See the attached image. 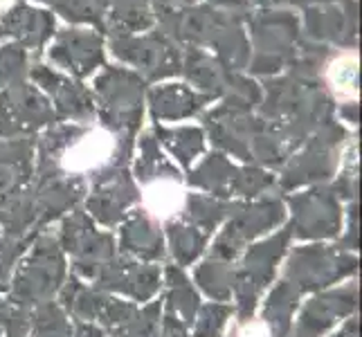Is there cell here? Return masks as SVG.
Here are the masks:
<instances>
[{"instance_id":"cell-5","label":"cell","mask_w":362,"mask_h":337,"mask_svg":"<svg viewBox=\"0 0 362 337\" xmlns=\"http://www.w3.org/2000/svg\"><path fill=\"white\" fill-rule=\"evenodd\" d=\"M358 256L340 245H302L295 247L284 268V279L299 292H317L331 283L358 272Z\"/></svg>"},{"instance_id":"cell-31","label":"cell","mask_w":362,"mask_h":337,"mask_svg":"<svg viewBox=\"0 0 362 337\" xmlns=\"http://www.w3.org/2000/svg\"><path fill=\"white\" fill-rule=\"evenodd\" d=\"M234 264L216 256H207L201 266L196 268L194 281L209 299L214 302H228L234 288Z\"/></svg>"},{"instance_id":"cell-32","label":"cell","mask_w":362,"mask_h":337,"mask_svg":"<svg viewBox=\"0 0 362 337\" xmlns=\"http://www.w3.org/2000/svg\"><path fill=\"white\" fill-rule=\"evenodd\" d=\"M156 140L169 148V153L176 158L182 167H192V162L203 153L205 133L196 126H178V129H156Z\"/></svg>"},{"instance_id":"cell-33","label":"cell","mask_w":362,"mask_h":337,"mask_svg":"<svg viewBox=\"0 0 362 337\" xmlns=\"http://www.w3.org/2000/svg\"><path fill=\"white\" fill-rule=\"evenodd\" d=\"M306 28L317 39H333L340 41L344 34H351L354 14H344L340 7H317L306 14Z\"/></svg>"},{"instance_id":"cell-39","label":"cell","mask_w":362,"mask_h":337,"mask_svg":"<svg viewBox=\"0 0 362 337\" xmlns=\"http://www.w3.org/2000/svg\"><path fill=\"white\" fill-rule=\"evenodd\" d=\"M230 315L232 308L226 304L211 302L201 306L194 319V337H221Z\"/></svg>"},{"instance_id":"cell-47","label":"cell","mask_w":362,"mask_h":337,"mask_svg":"<svg viewBox=\"0 0 362 337\" xmlns=\"http://www.w3.org/2000/svg\"><path fill=\"white\" fill-rule=\"evenodd\" d=\"M72 337H108V331L95 326V324L77 321V326H74V331H72Z\"/></svg>"},{"instance_id":"cell-14","label":"cell","mask_w":362,"mask_h":337,"mask_svg":"<svg viewBox=\"0 0 362 337\" xmlns=\"http://www.w3.org/2000/svg\"><path fill=\"white\" fill-rule=\"evenodd\" d=\"M257 57L250 70L257 74H274L293 57V43L297 36V20L291 14H266L252 25Z\"/></svg>"},{"instance_id":"cell-44","label":"cell","mask_w":362,"mask_h":337,"mask_svg":"<svg viewBox=\"0 0 362 337\" xmlns=\"http://www.w3.org/2000/svg\"><path fill=\"white\" fill-rule=\"evenodd\" d=\"M30 329H32V310L14 306L9 319L5 321V326H3L5 337H28Z\"/></svg>"},{"instance_id":"cell-20","label":"cell","mask_w":362,"mask_h":337,"mask_svg":"<svg viewBox=\"0 0 362 337\" xmlns=\"http://www.w3.org/2000/svg\"><path fill=\"white\" fill-rule=\"evenodd\" d=\"M34 182V140L32 137H0V201L32 189Z\"/></svg>"},{"instance_id":"cell-2","label":"cell","mask_w":362,"mask_h":337,"mask_svg":"<svg viewBox=\"0 0 362 337\" xmlns=\"http://www.w3.org/2000/svg\"><path fill=\"white\" fill-rule=\"evenodd\" d=\"M66 281V256L57 236L36 234L30 254L16 266L9 281V302L14 306L34 310L47 302Z\"/></svg>"},{"instance_id":"cell-21","label":"cell","mask_w":362,"mask_h":337,"mask_svg":"<svg viewBox=\"0 0 362 337\" xmlns=\"http://www.w3.org/2000/svg\"><path fill=\"white\" fill-rule=\"evenodd\" d=\"M119 249L144 264L160 261L165 256V236L160 230V220L146 209L129 211L119 227Z\"/></svg>"},{"instance_id":"cell-8","label":"cell","mask_w":362,"mask_h":337,"mask_svg":"<svg viewBox=\"0 0 362 337\" xmlns=\"http://www.w3.org/2000/svg\"><path fill=\"white\" fill-rule=\"evenodd\" d=\"M95 99L102 126L108 131L135 135L140 129L144 81L137 74L122 68H106L95 83Z\"/></svg>"},{"instance_id":"cell-41","label":"cell","mask_w":362,"mask_h":337,"mask_svg":"<svg viewBox=\"0 0 362 337\" xmlns=\"http://www.w3.org/2000/svg\"><path fill=\"white\" fill-rule=\"evenodd\" d=\"M25 74H28V57H25V49L21 45L0 47V88L25 81Z\"/></svg>"},{"instance_id":"cell-22","label":"cell","mask_w":362,"mask_h":337,"mask_svg":"<svg viewBox=\"0 0 362 337\" xmlns=\"http://www.w3.org/2000/svg\"><path fill=\"white\" fill-rule=\"evenodd\" d=\"M11 34L21 41V45L41 47L54 32V20L47 11L34 9L28 5L11 7L0 18V34Z\"/></svg>"},{"instance_id":"cell-45","label":"cell","mask_w":362,"mask_h":337,"mask_svg":"<svg viewBox=\"0 0 362 337\" xmlns=\"http://www.w3.org/2000/svg\"><path fill=\"white\" fill-rule=\"evenodd\" d=\"M342 249L346 252H354V249L360 247V205L354 201L351 207H349V227L342 236Z\"/></svg>"},{"instance_id":"cell-4","label":"cell","mask_w":362,"mask_h":337,"mask_svg":"<svg viewBox=\"0 0 362 337\" xmlns=\"http://www.w3.org/2000/svg\"><path fill=\"white\" fill-rule=\"evenodd\" d=\"M286 220V205L277 196H266L250 203H230L228 225L223 230L214 245L211 254L223 261H234L243 252L245 243L255 241L257 236L266 234Z\"/></svg>"},{"instance_id":"cell-50","label":"cell","mask_w":362,"mask_h":337,"mask_svg":"<svg viewBox=\"0 0 362 337\" xmlns=\"http://www.w3.org/2000/svg\"><path fill=\"white\" fill-rule=\"evenodd\" d=\"M11 310H14V304H11L9 299L3 297V292H0V326H5V321L11 315Z\"/></svg>"},{"instance_id":"cell-49","label":"cell","mask_w":362,"mask_h":337,"mask_svg":"<svg viewBox=\"0 0 362 337\" xmlns=\"http://www.w3.org/2000/svg\"><path fill=\"white\" fill-rule=\"evenodd\" d=\"M333 337H360V321H358V317L346 319L342 331L338 335H333Z\"/></svg>"},{"instance_id":"cell-26","label":"cell","mask_w":362,"mask_h":337,"mask_svg":"<svg viewBox=\"0 0 362 337\" xmlns=\"http://www.w3.org/2000/svg\"><path fill=\"white\" fill-rule=\"evenodd\" d=\"M299 297H302V292L286 279L279 281L270 290V295L264 302V313H261V321L266 324L270 337L291 335V324H293L295 310L299 306Z\"/></svg>"},{"instance_id":"cell-30","label":"cell","mask_w":362,"mask_h":337,"mask_svg":"<svg viewBox=\"0 0 362 337\" xmlns=\"http://www.w3.org/2000/svg\"><path fill=\"white\" fill-rule=\"evenodd\" d=\"M228 214H230L228 201H221V198L214 196H203V194H189L180 207V218L185 223L196 225L198 230H203L207 234L214 232L228 218Z\"/></svg>"},{"instance_id":"cell-13","label":"cell","mask_w":362,"mask_h":337,"mask_svg":"<svg viewBox=\"0 0 362 337\" xmlns=\"http://www.w3.org/2000/svg\"><path fill=\"white\" fill-rule=\"evenodd\" d=\"M93 285L102 292L131 297L133 302H148L160 290V268L117 254L97 272Z\"/></svg>"},{"instance_id":"cell-37","label":"cell","mask_w":362,"mask_h":337,"mask_svg":"<svg viewBox=\"0 0 362 337\" xmlns=\"http://www.w3.org/2000/svg\"><path fill=\"white\" fill-rule=\"evenodd\" d=\"M36 236H0V292H5L9 288L11 274L16 270L18 259L25 254V249L32 245Z\"/></svg>"},{"instance_id":"cell-12","label":"cell","mask_w":362,"mask_h":337,"mask_svg":"<svg viewBox=\"0 0 362 337\" xmlns=\"http://www.w3.org/2000/svg\"><path fill=\"white\" fill-rule=\"evenodd\" d=\"M137 203L140 189L135 180L127 169H117L90 184V191L86 194V214L106 227H115Z\"/></svg>"},{"instance_id":"cell-7","label":"cell","mask_w":362,"mask_h":337,"mask_svg":"<svg viewBox=\"0 0 362 337\" xmlns=\"http://www.w3.org/2000/svg\"><path fill=\"white\" fill-rule=\"evenodd\" d=\"M344 140V131L340 124L329 119L327 124L308 137L302 144L304 148L288 162H284L279 189L293 191L297 187L324 182L335 176L340 165V144Z\"/></svg>"},{"instance_id":"cell-24","label":"cell","mask_w":362,"mask_h":337,"mask_svg":"<svg viewBox=\"0 0 362 337\" xmlns=\"http://www.w3.org/2000/svg\"><path fill=\"white\" fill-rule=\"evenodd\" d=\"M59 295H61L59 306L66 310V315H70L72 319H77L81 324L97 321L108 299V292H102L99 288H95V285L83 283V279L79 277L66 279Z\"/></svg>"},{"instance_id":"cell-36","label":"cell","mask_w":362,"mask_h":337,"mask_svg":"<svg viewBox=\"0 0 362 337\" xmlns=\"http://www.w3.org/2000/svg\"><path fill=\"white\" fill-rule=\"evenodd\" d=\"M274 178L261 167H236V173L230 184V196H243V198H259L272 189Z\"/></svg>"},{"instance_id":"cell-43","label":"cell","mask_w":362,"mask_h":337,"mask_svg":"<svg viewBox=\"0 0 362 337\" xmlns=\"http://www.w3.org/2000/svg\"><path fill=\"white\" fill-rule=\"evenodd\" d=\"M356 155L351 153V162L349 167L338 176V182L333 184V191L338 198H346V201H356L358 196V165H356Z\"/></svg>"},{"instance_id":"cell-34","label":"cell","mask_w":362,"mask_h":337,"mask_svg":"<svg viewBox=\"0 0 362 337\" xmlns=\"http://www.w3.org/2000/svg\"><path fill=\"white\" fill-rule=\"evenodd\" d=\"M106 7H110V18L119 36L140 32L151 25V11H148L146 0H106Z\"/></svg>"},{"instance_id":"cell-38","label":"cell","mask_w":362,"mask_h":337,"mask_svg":"<svg viewBox=\"0 0 362 337\" xmlns=\"http://www.w3.org/2000/svg\"><path fill=\"white\" fill-rule=\"evenodd\" d=\"M160 302H153L144 308H135V313L127 324L115 333L117 337H160Z\"/></svg>"},{"instance_id":"cell-17","label":"cell","mask_w":362,"mask_h":337,"mask_svg":"<svg viewBox=\"0 0 362 337\" xmlns=\"http://www.w3.org/2000/svg\"><path fill=\"white\" fill-rule=\"evenodd\" d=\"M88 194V187L72 178H34L32 198H34V218L36 232H41L45 225L59 220L64 214L77 209L79 203Z\"/></svg>"},{"instance_id":"cell-15","label":"cell","mask_w":362,"mask_h":337,"mask_svg":"<svg viewBox=\"0 0 362 337\" xmlns=\"http://www.w3.org/2000/svg\"><path fill=\"white\" fill-rule=\"evenodd\" d=\"M358 299H360V288L356 281L342 285V288L310 297L304 304L302 313H299L293 337H322L340 319L351 317L356 313Z\"/></svg>"},{"instance_id":"cell-27","label":"cell","mask_w":362,"mask_h":337,"mask_svg":"<svg viewBox=\"0 0 362 337\" xmlns=\"http://www.w3.org/2000/svg\"><path fill=\"white\" fill-rule=\"evenodd\" d=\"M234 173H236V167L226 155L211 153L189 173L187 182L196 187V189L207 191L214 198L226 201V198H230V184H232Z\"/></svg>"},{"instance_id":"cell-25","label":"cell","mask_w":362,"mask_h":337,"mask_svg":"<svg viewBox=\"0 0 362 337\" xmlns=\"http://www.w3.org/2000/svg\"><path fill=\"white\" fill-rule=\"evenodd\" d=\"M180 72H185V77L189 79L196 88H201L205 97L214 99L221 97L226 90L230 72L221 66V61H214L209 54H205L203 49H189L180 59Z\"/></svg>"},{"instance_id":"cell-16","label":"cell","mask_w":362,"mask_h":337,"mask_svg":"<svg viewBox=\"0 0 362 337\" xmlns=\"http://www.w3.org/2000/svg\"><path fill=\"white\" fill-rule=\"evenodd\" d=\"M264 126V119L252 117L245 110H234L230 106H218L205 115V129L214 146L234 158L250 162V144Z\"/></svg>"},{"instance_id":"cell-11","label":"cell","mask_w":362,"mask_h":337,"mask_svg":"<svg viewBox=\"0 0 362 337\" xmlns=\"http://www.w3.org/2000/svg\"><path fill=\"white\" fill-rule=\"evenodd\" d=\"M110 47H113L115 57L135 66L148 81H158V79H165L180 72L178 49L173 47L165 36L124 34V36H115Z\"/></svg>"},{"instance_id":"cell-51","label":"cell","mask_w":362,"mask_h":337,"mask_svg":"<svg viewBox=\"0 0 362 337\" xmlns=\"http://www.w3.org/2000/svg\"><path fill=\"white\" fill-rule=\"evenodd\" d=\"M340 115H342L346 122L358 124V104H344V106L340 108Z\"/></svg>"},{"instance_id":"cell-1","label":"cell","mask_w":362,"mask_h":337,"mask_svg":"<svg viewBox=\"0 0 362 337\" xmlns=\"http://www.w3.org/2000/svg\"><path fill=\"white\" fill-rule=\"evenodd\" d=\"M133 153V135L81 124H57L39 142L34 178H72L86 187L127 169Z\"/></svg>"},{"instance_id":"cell-6","label":"cell","mask_w":362,"mask_h":337,"mask_svg":"<svg viewBox=\"0 0 362 337\" xmlns=\"http://www.w3.org/2000/svg\"><path fill=\"white\" fill-rule=\"evenodd\" d=\"M57 241L70 254L74 277L83 281H93L110 259L117 256L115 236L108 232H99L95 220L86 214V209H72L61 223Z\"/></svg>"},{"instance_id":"cell-10","label":"cell","mask_w":362,"mask_h":337,"mask_svg":"<svg viewBox=\"0 0 362 337\" xmlns=\"http://www.w3.org/2000/svg\"><path fill=\"white\" fill-rule=\"evenodd\" d=\"M54 122L52 106L28 81L0 88V137H30Z\"/></svg>"},{"instance_id":"cell-52","label":"cell","mask_w":362,"mask_h":337,"mask_svg":"<svg viewBox=\"0 0 362 337\" xmlns=\"http://www.w3.org/2000/svg\"><path fill=\"white\" fill-rule=\"evenodd\" d=\"M216 5H223V7H247V0H214Z\"/></svg>"},{"instance_id":"cell-28","label":"cell","mask_w":362,"mask_h":337,"mask_svg":"<svg viewBox=\"0 0 362 337\" xmlns=\"http://www.w3.org/2000/svg\"><path fill=\"white\" fill-rule=\"evenodd\" d=\"M167 239L171 247V256L176 261L178 268L192 266L194 261L203 254V249L207 247L209 234L198 230L196 225L185 223L182 218H171L167 225Z\"/></svg>"},{"instance_id":"cell-18","label":"cell","mask_w":362,"mask_h":337,"mask_svg":"<svg viewBox=\"0 0 362 337\" xmlns=\"http://www.w3.org/2000/svg\"><path fill=\"white\" fill-rule=\"evenodd\" d=\"M32 79L52 97L57 117L70 119V122H88L95 117L93 95L86 90L81 83H74L66 77H61L59 72L45 66H34Z\"/></svg>"},{"instance_id":"cell-40","label":"cell","mask_w":362,"mask_h":337,"mask_svg":"<svg viewBox=\"0 0 362 337\" xmlns=\"http://www.w3.org/2000/svg\"><path fill=\"white\" fill-rule=\"evenodd\" d=\"M47 3L70 20L99 23L106 14V0H47Z\"/></svg>"},{"instance_id":"cell-42","label":"cell","mask_w":362,"mask_h":337,"mask_svg":"<svg viewBox=\"0 0 362 337\" xmlns=\"http://www.w3.org/2000/svg\"><path fill=\"white\" fill-rule=\"evenodd\" d=\"M135 304L133 302H124V299H117V297H110L106 299V304H104V310H102V315H99V324L110 331V333H117L124 324H127V319L135 313Z\"/></svg>"},{"instance_id":"cell-29","label":"cell","mask_w":362,"mask_h":337,"mask_svg":"<svg viewBox=\"0 0 362 337\" xmlns=\"http://www.w3.org/2000/svg\"><path fill=\"white\" fill-rule=\"evenodd\" d=\"M167 281V308H171L185 324H194L198 308H201V297L196 292V285L178 266H169L165 270Z\"/></svg>"},{"instance_id":"cell-46","label":"cell","mask_w":362,"mask_h":337,"mask_svg":"<svg viewBox=\"0 0 362 337\" xmlns=\"http://www.w3.org/2000/svg\"><path fill=\"white\" fill-rule=\"evenodd\" d=\"M162 329H160V337H189L187 333V324L173 313L171 308L165 310V315H162Z\"/></svg>"},{"instance_id":"cell-48","label":"cell","mask_w":362,"mask_h":337,"mask_svg":"<svg viewBox=\"0 0 362 337\" xmlns=\"http://www.w3.org/2000/svg\"><path fill=\"white\" fill-rule=\"evenodd\" d=\"M158 5L162 14H176V11L196 5V0H158Z\"/></svg>"},{"instance_id":"cell-23","label":"cell","mask_w":362,"mask_h":337,"mask_svg":"<svg viewBox=\"0 0 362 337\" xmlns=\"http://www.w3.org/2000/svg\"><path fill=\"white\" fill-rule=\"evenodd\" d=\"M209 102V97L196 95L187 85H158L148 95L151 115L156 122L165 119H187L194 117L198 110Z\"/></svg>"},{"instance_id":"cell-9","label":"cell","mask_w":362,"mask_h":337,"mask_svg":"<svg viewBox=\"0 0 362 337\" xmlns=\"http://www.w3.org/2000/svg\"><path fill=\"white\" fill-rule=\"evenodd\" d=\"M291 223L288 230L293 239L320 241L335 239L342 230V209L340 198L335 196L333 187L317 184L304 194L288 198Z\"/></svg>"},{"instance_id":"cell-35","label":"cell","mask_w":362,"mask_h":337,"mask_svg":"<svg viewBox=\"0 0 362 337\" xmlns=\"http://www.w3.org/2000/svg\"><path fill=\"white\" fill-rule=\"evenodd\" d=\"M28 337H72L66 310L57 302H47L32 310V329Z\"/></svg>"},{"instance_id":"cell-19","label":"cell","mask_w":362,"mask_h":337,"mask_svg":"<svg viewBox=\"0 0 362 337\" xmlns=\"http://www.w3.org/2000/svg\"><path fill=\"white\" fill-rule=\"evenodd\" d=\"M49 59L57 66L70 70L74 77H88L97 66L104 64L102 36L83 30L61 32L49 49Z\"/></svg>"},{"instance_id":"cell-3","label":"cell","mask_w":362,"mask_h":337,"mask_svg":"<svg viewBox=\"0 0 362 337\" xmlns=\"http://www.w3.org/2000/svg\"><path fill=\"white\" fill-rule=\"evenodd\" d=\"M291 239H293L291 230L286 227L277 234H272L270 239L247 247V252L241 259V266L234 270V288H232L239 321L250 319L255 315L259 299L266 292L274 272H277V266L284 259L286 249H288Z\"/></svg>"}]
</instances>
